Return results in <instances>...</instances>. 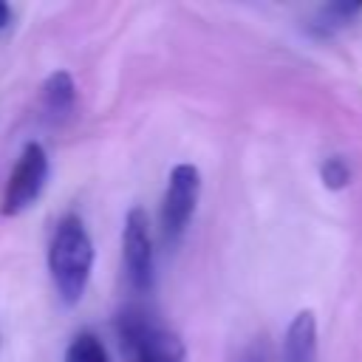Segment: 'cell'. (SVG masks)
<instances>
[{
    "label": "cell",
    "instance_id": "277c9868",
    "mask_svg": "<svg viewBox=\"0 0 362 362\" xmlns=\"http://www.w3.org/2000/svg\"><path fill=\"white\" fill-rule=\"evenodd\" d=\"M124 269L127 280L136 291H147L153 286V246H150V223L141 206H133L124 218Z\"/></svg>",
    "mask_w": 362,
    "mask_h": 362
},
{
    "label": "cell",
    "instance_id": "9c48e42d",
    "mask_svg": "<svg viewBox=\"0 0 362 362\" xmlns=\"http://www.w3.org/2000/svg\"><path fill=\"white\" fill-rule=\"evenodd\" d=\"M65 362H110V356H107V351H105V345H102L99 337H93V334H79V337L68 345Z\"/></svg>",
    "mask_w": 362,
    "mask_h": 362
},
{
    "label": "cell",
    "instance_id": "3957f363",
    "mask_svg": "<svg viewBox=\"0 0 362 362\" xmlns=\"http://www.w3.org/2000/svg\"><path fill=\"white\" fill-rule=\"evenodd\" d=\"M198 192H201V173L192 164H178L170 173L167 189H164V201H161V232L164 240L175 243L181 238V232L187 229L195 204H198Z\"/></svg>",
    "mask_w": 362,
    "mask_h": 362
},
{
    "label": "cell",
    "instance_id": "6da1fadb",
    "mask_svg": "<svg viewBox=\"0 0 362 362\" xmlns=\"http://www.w3.org/2000/svg\"><path fill=\"white\" fill-rule=\"evenodd\" d=\"M48 269L59 297L68 305L79 303L93 269V243L85 223L76 215H65L59 221L48 249Z\"/></svg>",
    "mask_w": 362,
    "mask_h": 362
},
{
    "label": "cell",
    "instance_id": "7a4b0ae2",
    "mask_svg": "<svg viewBox=\"0 0 362 362\" xmlns=\"http://www.w3.org/2000/svg\"><path fill=\"white\" fill-rule=\"evenodd\" d=\"M45 178H48V156H45L42 144L28 141L23 147V153H20L8 181H6L0 212L3 215H17V212L28 209L37 201V195L42 192Z\"/></svg>",
    "mask_w": 362,
    "mask_h": 362
},
{
    "label": "cell",
    "instance_id": "ba28073f",
    "mask_svg": "<svg viewBox=\"0 0 362 362\" xmlns=\"http://www.w3.org/2000/svg\"><path fill=\"white\" fill-rule=\"evenodd\" d=\"M359 11H362V3H331V6H322L320 14L314 17L311 28L317 34H334L337 28L348 25Z\"/></svg>",
    "mask_w": 362,
    "mask_h": 362
},
{
    "label": "cell",
    "instance_id": "52a82bcc",
    "mask_svg": "<svg viewBox=\"0 0 362 362\" xmlns=\"http://www.w3.org/2000/svg\"><path fill=\"white\" fill-rule=\"evenodd\" d=\"M74 96H76L74 79H71V74H65V71L51 74L48 82L42 85V102H45L48 113H54V116L68 113V110L74 107Z\"/></svg>",
    "mask_w": 362,
    "mask_h": 362
},
{
    "label": "cell",
    "instance_id": "5b68a950",
    "mask_svg": "<svg viewBox=\"0 0 362 362\" xmlns=\"http://www.w3.org/2000/svg\"><path fill=\"white\" fill-rule=\"evenodd\" d=\"M130 362H187V348L178 334L150 325L130 348Z\"/></svg>",
    "mask_w": 362,
    "mask_h": 362
},
{
    "label": "cell",
    "instance_id": "8fae6325",
    "mask_svg": "<svg viewBox=\"0 0 362 362\" xmlns=\"http://www.w3.org/2000/svg\"><path fill=\"white\" fill-rule=\"evenodd\" d=\"M8 23H11V8H8V3L0 0V31H3Z\"/></svg>",
    "mask_w": 362,
    "mask_h": 362
},
{
    "label": "cell",
    "instance_id": "30bf717a",
    "mask_svg": "<svg viewBox=\"0 0 362 362\" xmlns=\"http://www.w3.org/2000/svg\"><path fill=\"white\" fill-rule=\"evenodd\" d=\"M351 181V170H348V164L342 161V158H328L325 164H322V184L325 187H331V189H342L345 184Z\"/></svg>",
    "mask_w": 362,
    "mask_h": 362
},
{
    "label": "cell",
    "instance_id": "8992f818",
    "mask_svg": "<svg viewBox=\"0 0 362 362\" xmlns=\"http://www.w3.org/2000/svg\"><path fill=\"white\" fill-rule=\"evenodd\" d=\"M317 356V320L311 311H300L283 337V362H314Z\"/></svg>",
    "mask_w": 362,
    "mask_h": 362
}]
</instances>
